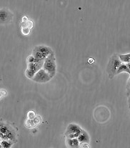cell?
<instances>
[{
  "mask_svg": "<svg viewBox=\"0 0 130 148\" xmlns=\"http://www.w3.org/2000/svg\"><path fill=\"white\" fill-rule=\"evenodd\" d=\"M120 59H119V55L117 54H113L109 59L108 64H107V73L109 75V79H112L115 75H117V71L118 68L122 64Z\"/></svg>",
  "mask_w": 130,
  "mask_h": 148,
  "instance_id": "obj_1",
  "label": "cell"
},
{
  "mask_svg": "<svg viewBox=\"0 0 130 148\" xmlns=\"http://www.w3.org/2000/svg\"><path fill=\"white\" fill-rule=\"evenodd\" d=\"M43 69H44L51 77L53 78L56 75L57 65H56V59L54 52L51 53L44 61Z\"/></svg>",
  "mask_w": 130,
  "mask_h": 148,
  "instance_id": "obj_2",
  "label": "cell"
},
{
  "mask_svg": "<svg viewBox=\"0 0 130 148\" xmlns=\"http://www.w3.org/2000/svg\"><path fill=\"white\" fill-rule=\"evenodd\" d=\"M0 135H1V140H7L14 142L16 139L15 130L11 126L7 124H1Z\"/></svg>",
  "mask_w": 130,
  "mask_h": 148,
  "instance_id": "obj_3",
  "label": "cell"
},
{
  "mask_svg": "<svg viewBox=\"0 0 130 148\" xmlns=\"http://www.w3.org/2000/svg\"><path fill=\"white\" fill-rule=\"evenodd\" d=\"M52 50L50 47L44 45H40V46H37L33 49L32 55L36 58L39 60H44L51 53H52Z\"/></svg>",
  "mask_w": 130,
  "mask_h": 148,
  "instance_id": "obj_4",
  "label": "cell"
},
{
  "mask_svg": "<svg viewBox=\"0 0 130 148\" xmlns=\"http://www.w3.org/2000/svg\"><path fill=\"white\" fill-rule=\"evenodd\" d=\"M44 61L39 62H31L27 63V69L25 72V75L27 78L31 79L35 74L43 67Z\"/></svg>",
  "mask_w": 130,
  "mask_h": 148,
  "instance_id": "obj_5",
  "label": "cell"
},
{
  "mask_svg": "<svg viewBox=\"0 0 130 148\" xmlns=\"http://www.w3.org/2000/svg\"><path fill=\"white\" fill-rule=\"evenodd\" d=\"M52 79V77L49 75V74L44 69L42 68L35 74L31 80L38 83H46L50 81Z\"/></svg>",
  "mask_w": 130,
  "mask_h": 148,
  "instance_id": "obj_6",
  "label": "cell"
},
{
  "mask_svg": "<svg viewBox=\"0 0 130 148\" xmlns=\"http://www.w3.org/2000/svg\"><path fill=\"white\" fill-rule=\"evenodd\" d=\"M82 132V130L76 124H70L67 127L65 135L67 138H77L78 136Z\"/></svg>",
  "mask_w": 130,
  "mask_h": 148,
  "instance_id": "obj_7",
  "label": "cell"
},
{
  "mask_svg": "<svg viewBox=\"0 0 130 148\" xmlns=\"http://www.w3.org/2000/svg\"><path fill=\"white\" fill-rule=\"evenodd\" d=\"M12 15L11 13L9 12V11H7L6 10H1L0 12V19H1V23L5 24L7 22H10L11 20Z\"/></svg>",
  "mask_w": 130,
  "mask_h": 148,
  "instance_id": "obj_8",
  "label": "cell"
},
{
  "mask_svg": "<svg viewBox=\"0 0 130 148\" xmlns=\"http://www.w3.org/2000/svg\"><path fill=\"white\" fill-rule=\"evenodd\" d=\"M77 139L80 144H89L90 142V136H89L88 134L87 133V132H85V131L83 130L82 132H81V134L78 136Z\"/></svg>",
  "mask_w": 130,
  "mask_h": 148,
  "instance_id": "obj_9",
  "label": "cell"
},
{
  "mask_svg": "<svg viewBox=\"0 0 130 148\" xmlns=\"http://www.w3.org/2000/svg\"><path fill=\"white\" fill-rule=\"evenodd\" d=\"M79 142L77 138H67L66 139V145L69 147H79Z\"/></svg>",
  "mask_w": 130,
  "mask_h": 148,
  "instance_id": "obj_10",
  "label": "cell"
},
{
  "mask_svg": "<svg viewBox=\"0 0 130 148\" xmlns=\"http://www.w3.org/2000/svg\"><path fill=\"white\" fill-rule=\"evenodd\" d=\"M122 72H126V73L129 74L130 75V70L125 63H122V64H121V65L119 66V67L118 68L117 71V75H118V74L122 73Z\"/></svg>",
  "mask_w": 130,
  "mask_h": 148,
  "instance_id": "obj_11",
  "label": "cell"
},
{
  "mask_svg": "<svg viewBox=\"0 0 130 148\" xmlns=\"http://www.w3.org/2000/svg\"><path fill=\"white\" fill-rule=\"evenodd\" d=\"M119 57L122 63H129L130 62V54H119Z\"/></svg>",
  "mask_w": 130,
  "mask_h": 148,
  "instance_id": "obj_12",
  "label": "cell"
},
{
  "mask_svg": "<svg viewBox=\"0 0 130 148\" xmlns=\"http://www.w3.org/2000/svg\"><path fill=\"white\" fill-rule=\"evenodd\" d=\"M13 144L12 141H10V140H1V147H5V148H9L12 147V145Z\"/></svg>",
  "mask_w": 130,
  "mask_h": 148,
  "instance_id": "obj_13",
  "label": "cell"
},
{
  "mask_svg": "<svg viewBox=\"0 0 130 148\" xmlns=\"http://www.w3.org/2000/svg\"><path fill=\"white\" fill-rule=\"evenodd\" d=\"M44 61V60H43ZM27 63H31V62H42V60H39V59L36 58V57H34V56L31 54V56H29V57H27Z\"/></svg>",
  "mask_w": 130,
  "mask_h": 148,
  "instance_id": "obj_14",
  "label": "cell"
},
{
  "mask_svg": "<svg viewBox=\"0 0 130 148\" xmlns=\"http://www.w3.org/2000/svg\"><path fill=\"white\" fill-rule=\"evenodd\" d=\"M127 88H129V87H130V77H129V79H128L127 84Z\"/></svg>",
  "mask_w": 130,
  "mask_h": 148,
  "instance_id": "obj_15",
  "label": "cell"
},
{
  "mask_svg": "<svg viewBox=\"0 0 130 148\" xmlns=\"http://www.w3.org/2000/svg\"><path fill=\"white\" fill-rule=\"evenodd\" d=\"M128 104H129V108L130 110V95L129 96H128Z\"/></svg>",
  "mask_w": 130,
  "mask_h": 148,
  "instance_id": "obj_16",
  "label": "cell"
},
{
  "mask_svg": "<svg viewBox=\"0 0 130 148\" xmlns=\"http://www.w3.org/2000/svg\"><path fill=\"white\" fill-rule=\"evenodd\" d=\"M130 95V87L129 88H127V96H129Z\"/></svg>",
  "mask_w": 130,
  "mask_h": 148,
  "instance_id": "obj_17",
  "label": "cell"
},
{
  "mask_svg": "<svg viewBox=\"0 0 130 148\" xmlns=\"http://www.w3.org/2000/svg\"><path fill=\"white\" fill-rule=\"evenodd\" d=\"M127 67L129 68V69L130 70V62H129V63H127Z\"/></svg>",
  "mask_w": 130,
  "mask_h": 148,
  "instance_id": "obj_18",
  "label": "cell"
}]
</instances>
